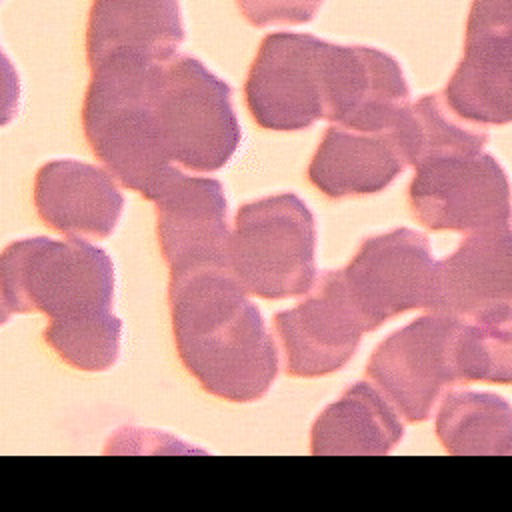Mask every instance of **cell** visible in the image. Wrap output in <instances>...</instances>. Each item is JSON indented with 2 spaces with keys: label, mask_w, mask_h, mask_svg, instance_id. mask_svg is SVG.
I'll use <instances>...</instances> for the list:
<instances>
[{
  "label": "cell",
  "mask_w": 512,
  "mask_h": 512,
  "mask_svg": "<svg viewBox=\"0 0 512 512\" xmlns=\"http://www.w3.org/2000/svg\"><path fill=\"white\" fill-rule=\"evenodd\" d=\"M460 318L428 312L382 340L366 374L406 422H424L440 400L462 382L454 366Z\"/></svg>",
  "instance_id": "6"
},
{
  "label": "cell",
  "mask_w": 512,
  "mask_h": 512,
  "mask_svg": "<svg viewBox=\"0 0 512 512\" xmlns=\"http://www.w3.org/2000/svg\"><path fill=\"white\" fill-rule=\"evenodd\" d=\"M324 0H236L238 10L252 26L306 24Z\"/></svg>",
  "instance_id": "23"
},
{
  "label": "cell",
  "mask_w": 512,
  "mask_h": 512,
  "mask_svg": "<svg viewBox=\"0 0 512 512\" xmlns=\"http://www.w3.org/2000/svg\"><path fill=\"white\" fill-rule=\"evenodd\" d=\"M454 366L462 384H512V306H492L460 318Z\"/></svg>",
  "instance_id": "21"
},
{
  "label": "cell",
  "mask_w": 512,
  "mask_h": 512,
  "mask_svg": "<svg viewBox=\"0 0 512 512\" xmlns=\"http://www.w3.org/2000/svg\"><path fill=\"white\" fill-rule=\"evenodd\" d=\"M394 130L406 162L414 168L448 156L480 154L488 144L486 128L460 118L442 92L410 102Z\"/></svg>",
  "instance_id": "20"
},
{
  "label": "cell",
  "mask_w": 512,
  "mask_h": 512,
  "mask_svg": "<svg viewBox=\"0 0 512 512\" xmlns=\"http://www.w3.org/2000/svg\"><path fill=\"white\" fill-rule=\"evenodd\" d=\"M118 180L100 166L52 160L34 178V206L52 230L78 240L108 238L122 216Z\"/></svg>",
  "instance_id": "15"
},
{
  "label": "cell",
  "mask_w": 512,
  "mask_h": 512,
  "mask_svg": "<svg viewBox=\"0 0 512 512\" xmlns=\"http://www.w3.org/2000/svg\"><path fill=\"white\" fill-rule=\"evenodd\" d=\"M404 436L400 412L372 384L356 382L312 424L314 456H382Z\"/></svg>",
  "instance_id": "18"
},
{
  "label": "cell",
  "mask_w": 512,
  "mask_h": 512,
  "mask_svg": "<svg viewBox=\"0 0 512 512\" xmlns=\"http://www.w3.org/2000/svg\"><path fill=\"white\" fill-rule=\"evenodd\" d=\"M228 270L258 298L306 294L316 282V222L292 192L242 204L228 242Z\"/></svg>",
  "instance_id": "4"
},
{
  "label": "cell",
  "mask_w": 512,
  "mask_h": 512,
  "mask_svg": "<svg viewBox=\"0 0 512 512\" xmlns=\"http://www.w3.org/2000/svg\"><path fill=\"white\" fill-rule=\"evenodd\" d=\"M158 122L170 160L190 172L224 168L242 138L230 86L184 54H176L162 68Z\"/></svg>",
  "instance_id": "5"
},
{
  "label": "cell",
  "mask_w": 512,
  "mask_h": 512,
  "mask_svg": "<svg viewBox=\"0 0 512 512\" xmlns=\"http://www.w3.org/2000/svg\"><path fill=\"white\" fill-rule=\"evenodd\" d=\"M442 96L468 122H512V0H472L462 58Z\"/></svg>",
  "instance_id": "10"
},
{
  "label": "cell",
  "mask_w": 512,
  "mask_h": 512,
  "mask_svg": "<svg viewBox=\"0 0 512 512\" xmlns=\"http://www.w3.org/2000/svg\"><path fill=\"white\" fill-rule=\"evenodd\" d=\"M44 340L72 368L104 372L118 362L122 322L112 310L68 322H48Z\"/></svg>",
  "instance_id": "22"
},
{
  "label": "cell",
  "mask_w": 512,
  "mask_h": 512,
  "mask_svg": "<svg viewBox=\"0 0 512 512\" xmlns=\"http://www.w3.org/2000/svg\"><path fill=\"white\" fill-rule=\"evenodd\" d=\"M168 304L178 358L204 392L260 400L278 374V348L258 306L228 268L170 276Z\"/></svg>",
  "instance_id": "1"
},
{
  "label": "cell",
  "mask_w": 512,
  "mask_h": 512,
  "mask_svg": "<svg viewBox=\"0 0 512 512\" xmlns=\"http://www.w3.org/2000/svg\"><path fill=\"white\" fill-rule=\"evenodd\" d=\"M410 104L400 64L372 46L326 42L324 118L360 130H390Z\"/></svg>",
  "instance_id": "12"
},
{
  "label": "cell",
  "mask_w": 512,
  "mask_h": 512,
  "mask_svg": "<svg viewBox=\"0 0 512 512\" xmlns=\"http://www.w3.org/2000/svg\"><path fill=\"white\" fill-rule=\"evenodd\" d=\"M154 206L158 244L170 276L228 268V204L218 180L182 172Z\"/></svg>",
  "instance_id": "13"
},
{
  "label": "cell",
  "mask_w": 512,
  "mask_h": 512,
  "mask_svg": "<svg viewBox=\"0 0 512 512\" xmlns=\"http://www.w3.org/2000/svg\"><path fill=\"white\" fill-rule=\"evenodd\" d=\"M436 436L454 456H512V406L498 394L452 388L438 404Z\"/></svg>",
  "instance_id": "19"
},
{
  "label": "cell",
  "mask_w": 512,
  "mask_h": 512,
  "mask_svg": "<svg viewBox=\"0 0 512 512\" xmlns=\"http://www.w3.org/2000/svg\"><path fill=\"white\" fill-rule=\"evenodd\" d=\"M182 40L178 0H92L86 26L90 68L110 56L166 64L178 54Z\"/></svg>",
  "instance_id": "17"
},
{
  "label": "cell",
  "mask_w": 512,
  "mask_h": 512,
  "mask_svg": "<svg viewBox=\"0 0 512 512\" xmlns=\"http://www.w3.org/2000/svg\"><path fill=\"white\" fill-rule=\"evenodd\" d=\"M162 68L136 56H110L90 68L82 106V128L94 156L124 188L152 202L184 172L170 160L160 134Z\"/></svg>",
  "instance_id": "2"
},
{
  "label": "cell",
  "mask_w": 512,
  "mask_h": 512,
  "mask_svg": "<svg viewBox=\"0 0 512 512\" xmlns=\"http://www.w3.org/2000/svg\"><path fill=\"white\" fill-rule=\"evenodd\" d=\"M436 260L422 232L396 228L366 238L342 270L352 306L364 330L414 308H428Z\"/></svg>",
  "instance_id": "8"
},
{
  "label": "cell",
  "mask_w": 512,
  "mask_h": 512,
  "mask_svg": "<svg viewBox=\"0 0 512 512\" xmlns=\"http://www.w3.org/2000/svg\"><path fill=\"white\" fill-rule=\"evenodd\" d=\"M114 264L86 240L24 238L0 256L2 318L40 312L68 322L112 310Z\"/></svg>",
  "instance_id": "3"
},
{
  "label": "cell",
  "mask_w": 512,
  "mask_h": 512,
  "mask_svg": "<svg viewBox=\"0 0 512 512\" xmlns=\"http://www.w3.org/2000/svg\"><path fill=\"white\" fill-rule=\"evenodd\" d=\"M408 166L396 130H360L330 124L310 164L308 180L328 198L384 190Z\"/></svg>",
  "instance_id": "16"
},
{
  "label": "cell",
  "mask_w": 512,
  "mask_h": 512,
  "mask_svg": "<svg viewBox=\"0 0 512 512\" xmlns=\"http://www.w3.org/2000/svg\"><path fill=\"white\" fill-rule=\"evenodd\" d=\"M408 202L426 228L468 234L512 214V188L492 154H462L416 168Z\"/></svg>",
  "instance_id": "9"
},
{
  "label": "cell",
  "mask_w": 512,
  "mask_h": 512,
  "mask_svg": "<svg viewBox=\"0 0 512 512\" xmlns=\"http://www.w3.org/2000/svg\"><path fill=\"white\" fill-rule=\"evenodd\" d=\"M324 48L312 34L272 32L260 42L244 84L254 122L266 130H306L324 118Z\"/></svg>",
  "instance_id": "7"
},
{
  "label": "cell",
  "mask_w": 512,
  "mask_h": 512,
  "mask_svg": "<svg viewBox=\"0 0 512 512\" xmlns=\"http://www.w3.org/2000/svg\"><path fill=\"white\" fill-rule=\"evenodd\" d=\"M286 374L318 378L340 370L358 350L364 324L352 306L342 270H326L294 308L274 316Z\"/></svg>",
  "instance_id": "11"
},
{
  "label": "cell",
  "mask_w": 512,
  "mask_h": 512,
  "mask_svg": "<svg viewBox=\"0 0 512 512\" xmlns=\"http://www.w3.org/2000/svg\"><path fill=\"white\" fill-rule=\"evenodd\" d=\"M492 306H512V214L468 232L448 258L436 262L426 310L462 318Z\"/></svg>",
  "instance_id": "14"
}]
</instances>
